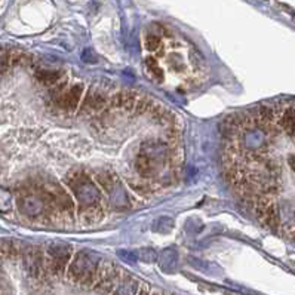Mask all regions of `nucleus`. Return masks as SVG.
I'll list each match as a JSON object with an SVG mask.
<instances>
[{
    "instance_id": "1",
    "label": "nucleus",
    "mask_w": 295,
    "mask_h": 295,
    "mask_svg": "<svg viewBox=\"0 0 295 295\" xmlns=\"http://www.w3.org/2000/svg\"><path fill=\"white\" fill-rule=\"evenodd\" d=\"M99 264L95 256L86 251H78L73 255L67 269V276L71 282H78L82 286H94L97 282Z\"/></svg>"
},
{
    "instance_id": "2",
    "label": "nucleus",
    "mask_w": 295,
    "mask_h": 295,
    "mask_svg": "<svg viewBox=\"0 0 295 295\" xmlns=\"http://www.w3.org/2000/svg\"><path fill=\"white\" fill-rule=\"evenodd\" d=\"M65 184L76 195L80 206L95 205L99 202V192L85 171L82 169L70 171L65 177Z\"/></svg>"
},
{
    "instance_id": "3",
    "label": "nucleus",
    "mask_w": 295,
    "mask_h": 295,
    "mask_svg": "<svg viewBox=\"0 0 295 295\" xmlns=\"http://www.w3.org/2000/svg\"><path fill=\"white\" fill-rule=\"evenodd\" d=\"M83 94H85V86L82 83H75L71 86H67V80H64L62 83L58 82L57 86L51 91V99L59 110L71 115L79 110Z\"/></svg>"
},
{
    "instance_id": "4",
    "label": "nucleus",
    "mask_w": 295,
    "mask_h": 295,
    "mask_svg": "<svg viewBox=\"0 0 295 295\" xmlns=\"http://www.w3.org/2000/svg\"><path fill=\"white\" fill-rule=\"evenodd\" d=\"M73 258V248L64 243L51 245L46 255V269L52 275H61L68 267Z\"/></svg>"
},
{
    "instance_id": "5",
    "label": "nucleus",
    "mask_w": 295,
    "mask_h": 295,
    "mask_svg": "<svg viewBox=\"0 0 295 295\" xmlns=\"http://www.w3.org/2000/svg\"><path fill=\"white\" fill-rule=\"evenodd\" d=\"M110 97H107V94L104 91H101L99 88H97L95 85L89 86L82 98V102L79 105V115H95L108 104Z\"/></svg>"
},
{
    "instance_id": "6",
    "label": "nucleus",
    "mask_w": 295,
    "mask_h": 295,
    "mask_svg": "<svg viewBox=\"0 0 295 295\" xmlns=\"http://www.w3.org/2000/svg\"><path fill=\"white\" fill-rule=\"evenodd\" d=\"M120 277V272L119 269L110 261H102L99 264L98 269V276H97V282L94 285V288L97 291H99L101 294H108L116 285V282Z\"/></svg>"
},
{
    "instance_id": "7",
    "label": "nucleus",
    "mask_w": 295,
    "mask_h": 295,
    "mask_svg": "<svg viewBox=\"0 0 295 295\" xmlns=\"http://www.w3.org/2000/svg\"><path fill=\"white\" fill-rule=\"evenodd\" d=\"M76 214H78V219L85 226H95L104 218V209L99 203L79 206V209H76Z\"/></svg>"
},
{
    "instance_id": "8",
    "label": "nucleus",
    "mask_w": 295,
    "mask_h": 295,
    "mask_svg": "<svg viewBox=\"0 0 295 295\" xmlns=\"http://www.w3.org/2000/svg\"><path fill=\"white\" fill-rule=\"evenodd\" d=\"M135 169L138 175L144 179L153 178L157 172V166L155 159L149 155V152H139V155L135 159Z\"/></svg>"
},
{
    "instance_id": "9",
    "label": "nucleus",
    "mask_w": 295,
    "mask_h": 295,
    "mask_svg": "<svg viewBox=\"0 0 295 295\" xmlns=\"http://www.w3.org/2000/svg\"><path fill=\"white\" fill-rule=\"evenodd\" d=\"M138 101V95L132 91H119L113 94L108 99V105L115 108H125L128 112H132Z\"/></svg>"
},
{
    "instance_id": "10",
    "label": "nucleus",
    "mask_w": 295,
    "mask_h": 295,
    "mask_svg": "<svg viewBox=\"0 0 295 295\" xmlns=\"http://www.w3.org/2000/svg\"><path fill=\"white\" fill-rule=\"evenodd\" d=\"M277 125L289 137H295V104H288L282 108Z\"/></svg>"
},
{
    "instance_id": "11",
    "label": "nucleus",
    "mask_w": 295,
    "mask_h": 295,
    "mask_svg": "<svg viewBox=\"0 0 295 295\" xmlns=\"http://www.w3.org/2000/svg\"><path fill=\"white\" fill-rule=\"evenodd\" d=\"M97 182L101 186L102 190H105L107 193H112L116 189V177L108 172V171H101L97 174Z\"/></svg>"
},
{
    "instance_id": "12",
    "label": "nucleus",
    "mask_w": 295,
    "mask_h": 295,
    "mask_svg": "<svg viewBox=\"0 0 295 295\" xmlns=\"http://www.w3.org/2000/svg\"><path fill=\"white\" fill-rule=\"evenodd\" d=\"M157 101L152 99L150 97H142V98H138L137 104H135V108L134 112L137 116H142V115H149L152 112V108L156 105Z\"/></svg>"
},
{
    "instance_id": "13",
    "label": "nucleus",
    "mask_w": 295,
    "mask_h": 295,
    "mask_svg": "<svg viewBox=\"0 0 295 295\" xmlns=\"http://www.w3.org/2000/svg\"><path fill=\"white\" fill-rule=\"evenodd\" d=\"M36 78L45 85H57L61 79V73L54 70H40L36 73Z\"/></svg>"
},
{
    "instance_id": "14",
    "label": "nucleus",
    "mask_w": 295,
    "mask_h": 295,
    "mask_svg": "<svg viewBox=\"0 0 295 295\" xmlns=\"http://www.w3.org/2000/svg\"><path fill=\"white\" fill-rule=\"evenodd\" d=\"M128 184H129V187H131V190H134L137 195H139V196H147V195H150L152 193V186L147 181H144L142 178H139V179H128Z\"/></svg>"
},
{
    "instance_id": "15",
    "label": "nucleus",
    "mask_w": 295,
    "mask_h": 295,
    "mask_svg": "<svg viewBox=\"0 0 295 295\" xmlns=\"http://www.w3.org/2000/svg\"><path fill=\"white\" fill-rule=\"evenodd\" d=\"M20 249L18 245L12 240H0V260L3 258H15L18 255Z\"/></svg>"
},
{
    "instance_id": "16",
    "label": "nucleus",
    "mask_w": 295,
    "mask_h": 295,
    "mask_svg": "<svg viewBox=\"0 0 295 295\" xmlns=\"http://www.w3.org/2000/svg\"><path fill=\"white\" fill-rule=\"evenodd\" d=\"M162 46V40H160V36L156 33H149L145 36V49L150 51V52H156L159 51Z\"/></svg>"
},
{
    "instance_id": "17",
    "label": "nucleus",
    "mask_w": 295,
    "mask_h": 295,
    "mask_svg": "<svg viewBox=\"0 0 295 295\" xmlns=\"http://www.w3.org/2000/svg\"><path fill=\"white\" fill-rule=\"evenodd\" d=\"M137 291V282L134 279H128L122 282V285L116 289L113 295H134Z\"/></svg>"
},
{
    "instance_id": "18",
    "label": "nucleus",
    "mask_w": 295,
    "mask_h": 295,
    "mask_svg": "<svg viewBox=\"0 0 295 295\" xmlns=\"http://www.w3.org/2000/svg\"><path fill=\"white\" fill-rule=\"evenodd\" d=\"M9 67H12L11 62V52H6L5 49H0V75L8 70Z\"/></svg>"
},
{
    "instance_id": "19",
    "label": "nucleus",
    "mask_w": 295,
    "mask_h": 295,
    "mask_svg": "<svg viewBox=\"0 0 295 295\" xmlns=\"http://www.w3.org/2000/svg\"><path fill=\"white\" fill-rule=\"evenodd\" d=\"M9 208H11V196L5 190H0V211H8Z\"/></svg>"
},
{
    "instance_id": "20",
    "label": "nucleus",
    "mask_w": 295,
    "mask_h": 295,
    "mask_svg": "<svg viewBox=\"0 0 295 295\" xmlns=\"http://www.w3.org/2000/svg\"><path fill=\"white\" fill-rule=\"evenodd\" d=\"M288 162H289V166L292 168V171L295 172V155H292V156H289V159H288Z\"/></svg>"
},
{
    "instance_id": "21",
    "label": "nucleus",
    "mask_w": 295,
    "mask_h": 295,
    "mask_svg": "<svg viewBox=\"0 0 295 295\" xmlns=\"http://www.w3.org/2000/svg\"><path fill=\"white\" fill-rule=\"evenodd\" d=\"M138 295H147V292H145V289H144V288H142V289H141V291H139V292H138Z\"/></svg>"
},
{
    "instance_id": "22",
    "label": "nucleus",
    "mask_w": 295,
    "mask_h": 295,
    "mask_svg": "<svg viewBox=\"0 0 295 295\" xmlns=\"http://www.w3.org/2000/svg\"><path fill=\"white\" fill-rule=\"evenodd\" d=\"M153 295H160V294H159V292H155V294H153Z\"/></svg>"
}]
</instances>
